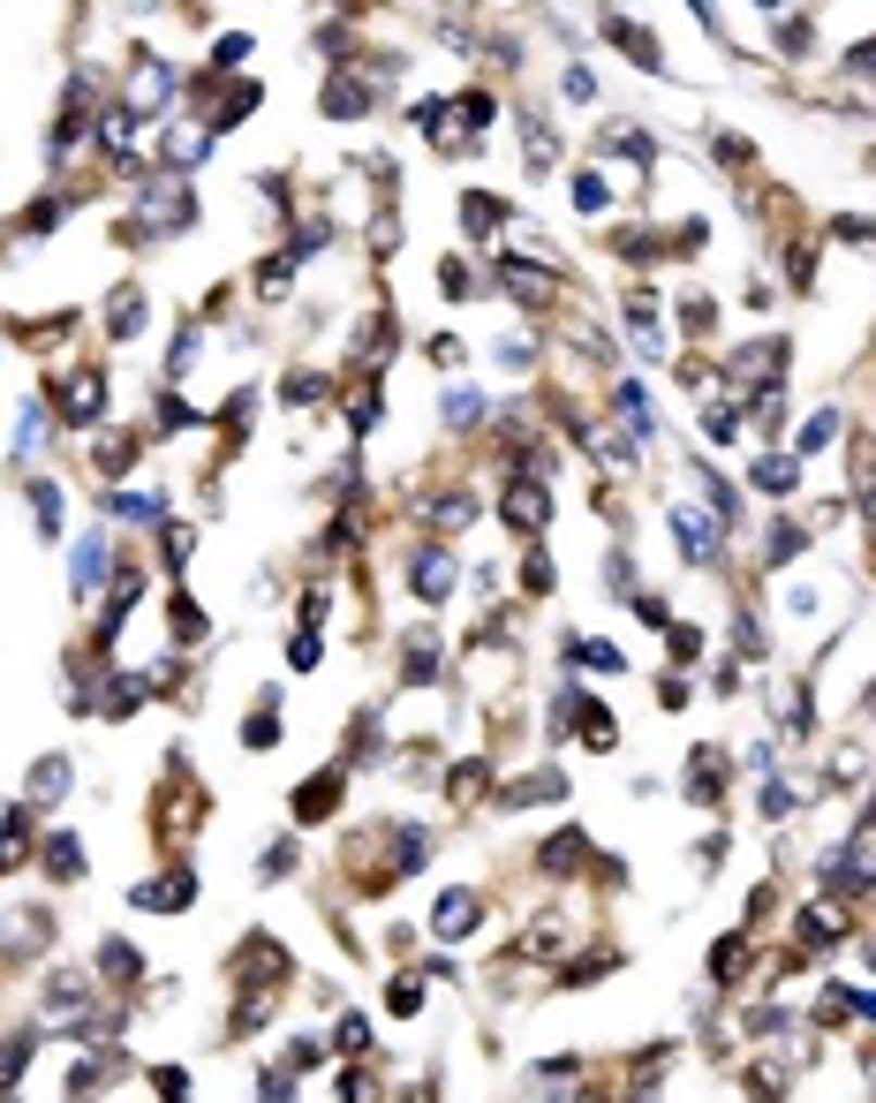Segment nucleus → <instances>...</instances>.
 Instances as JSON below:
<instances>
[{
	"mask_svg": "<svg viewBox=\"0 0 876 1103\" xmlns=\"http://www.w3.org/2000/svg\"><path fill=\"white\" fill-rule=\"evenodd\" d=\"M748 484H755V491H793V484H801V462H786V454H763V462L748 469Z\"/></svg>",
	"mask_w": 876,
	"mask_h": 1103,
	"instance_id": "20",
	"label": "nucleus"
},
{
	"mask_svg": "<svg viewBox=\"0 0 876 1103\" xmlns=\"http://www.w3.org/2000/svg\"><path fill=\"white\" fill-rule=\"evenodd\" d=\"M174 642H204V605L197 598H174Z\"/></svg>",
	"mask_w": 876,
	"mask_h": 1103,
	"instance_id": "28",
	"label": "nucleus"
},
{
	"mask_svg": "<svg viewBox=\"0 0 876 1103\" xmlns=\"http://www.w3.org/2000/svg\"><path fill=\"white\" fill-rule=\"evenodd\" d=\"M665 522H673V544H680V552L696 560V567H711V560H718V529H711V522H703L696 506H673Z\"/></svg>",
	"mask_w": 876,
	"mask_h": 1103,
	"instance_id": "5",
	"label": "nucleus"
},
{
	"mask_svg": "<svg viewBox=\"0 0 876 1103\" xmlns=\"http://www.w3.org/2000/svg\"><path fill=\"white\" fill-rule=\"evenodd\" d=\"M189 900H197V869H189V862H174L166 877L129 885V907H145V915H174V907H189Z\"/></svg>",
	"mask_w": 876,
	"mask_h": 1103,
	"instance_id": "1",
	"label": "nucleus"
},
{
	"mask_svg": "<svg viewBox=\"0 0 876 1103\" xmlns=\"http://www.w3.org/2000/svg\"><path fill=\"white\" fill-rule=\"evenodd\" d=\"M499 280H506L522 303H545V296H552V273H537V265H522V258H499Z\"/></svg>",
	"mask_w": 876,
	"mask_h": 1103,
	"instance_id": "14",
	"label": "nucleus"
},
{
	"mask_svg": "<svg viewBox=\"0 0 876 1103\" xmlns=\"http://www.w3.org/2000/svg\"><path fill=\"white\" fill-rule=\"evenodd\" d=\"M583 854H589L583 831H560V839H545V854H537V862H545L552 877H575V869H583Z\"/></svg>",
	"mask_w": 876,
	"mask_h": 1103,
	"instance_id": "17",
	"label": "nucleus"
},
{
	"mask_svg": "<svg viewBox=\"0 0 876 1103\" xmlns=\"http://www.w3.org/2000/svg\"><path fill=\"white\" fill-rule=\"evenodd\" d=\"M288 869H295V847H288V839H280V847H273V854L258 862V877H288Z\"/></svg>",
	"mask_w": 876,
	"mask_h": 1103,
	"instance_id": "43",
	"label": "nucleus"
},
{
	"mask_svg": "<svg viewBox=\"0 0 876 1103\" xmlns=\"http://www.w3.org/2000/svg\"><path fill=\"white\" fill-rule=\"evenodd\" d=\"M793 923H801L809 945H839V938H847V915H839V907H809V915H793Z\"/></svg>",
	"mask_w": 876,
	"mask_h": 1103,
	"instance_id": "19",
	"label": "nucleus"
},
{
	"mask_svg": "<svg viewBox=\"0 0 876 1103\" xmlns=\"http://www.w3.org/2000/svg\"><path fill=\"white\" fill-rule=\"evenodd\" d=\"M242 749H280V688H265V711L242 718Z\"/></svg>",
	"mask_w": 876,
	"mask_h": 1103,
	"instance_id": "12",
	"label": "nucleus"
},
{
	"mask_svg": "<svg viewBox=\"0 0 876 1103\" xmlns=\"http://www.w3.org/2000/svg\"><path fill=\"white\" fill-rule=\"evenodd\" d=\"M733 967H748V938H718V952H711V975L718 982H733Z\"/></svg>",
	"mask_w": 876,
	"mask_h": 1103,
	"instance_id": "31",
	"label": "nucleus"
},
{
	"mask_svg": "<svg viewBox=\"0 0 876 1103\" xmlns=\"http://www.w3.org/2000/svg\"><path fill=\"white\" fill-rule=\"evenodd\" d=\"M703 431H711L718 447H733V431H740V409H711V416H703Z\"/></svg>",
	"mask_w": 876,
	"mask_h": 1103,
	"instance_id": "42",
	"label": "nucleus"
},
{
	"mask_svg": "<svg viewBox=\"0 0 876 1103\" xmlns=\"http://www.w3.org/2000/svg\"><path fill=\"white\" fill-rule=\"evenodd\" d=\"M68 793V756H46L38 772H30V809H53Z\"/></svg>",
	"mask_w": 876,
	"mask_h": 1103,
	"instance_id": "16",
	"label": "nucleus"
},
{
	"mask_svg": "<svg viewBox=\"0 0 876 1103\" xmlns=\"http://www.w3.org/2000/svg\"><path fill=\"white\" fill-rule=\"evenodd\" d=\"M107 506H114L122 522H159V491H114Z\"/></svg>",
	"mask_w": 876,
	"mask_h": 1103,
	"instance_id": "26",
	"label": "nucleus"
},
{
	"mask_svg": "<svg viewBox=\"0 0 876 1103\" xmlns=\"http://www.w3.org/2000/svg\"><path fill=\"white\" fill-rule=\"evenodd\" d=\"M99 967H107L114 982H137V975H145V967H137V952L122 945V938H114V945H99Z\"/></svg>",
	"mask_w": 876,
	"mask_h": 1103,
	"instance_id": "29",
	"label": "nucleus"
},
{
	"mask_svg": "<svg viewBox=\"0 0 876 1103\" xmlns=\"http://www.w3.org/2000/svg\"><path fill=\"white\" fill-rule=\"evenodd\" d=\"M333 809H340V772H317V779L295 787V824H317V816H333Z\"/></svg>",
	"mask_w": 876,
	"mask_h": 1103,
	"instance_id": "9",
	"label": "nucleus"
},
{
	"mask_svg": "<svg viewBox=\"0 0 876 1103\" xmlns=\"http://www.w3.org/2000/svg\"><path fill=\"white\" fill-rule=\"evenodd\" d=\"M99 582H114V544L91 529V537H76V560H68V590L76 598H91Z\"/></svg>",
	"mask_w": 876,
	"mask_h": 1103,
	"instance_id": "2",
	"label": "nucleus"
},
{
	"mask_svg": "<svg viewBox=\"0 0 876 1103\" xmlns=\"http://www.w3.org/2000/svg\"><path fill=\"white\" fill-rule=\"evenodd\" d=\"M30 514H38V529L53 537V529H61V491H53V484H30Z\"/></svg>",
	"mask_w": 876,
	"mask_h": 1103,
	"instance_id": "30",
	"label": "nucleus"
},
{
	"mask_svg": "<svg viewBox=\"0 0 876 1103\" xmlns=\"http://www.w3.org/2000/svg\"><path fill=\"white\" fill-rule=\"evenodd\" d=\"M99 409H107V378H99V371H68V378H61V416L91 424Z\"/></svg>",
	"mask_w": 876,
	"mask_h": 1103,
	"instance_id": "7",
	"label": "nucleus"
},
{
	"mask_svg": "<svg viewBox=\"0 0 876 1103\" xmlns=\"http://www.w3.org/2000/svg\"><path fill=\"white\" fill-rule=\"evenodd\" d=\"M340 1096H348V1103H378V1081H371V1074H348Z\"/></svg>",
	"mask_w": 876,
	"mask_h": 1103,
	"instance_id": "45",
	"label": "nucleus"
},
{
	"mask_svg": "<svg viewBox=\"0 0 876 1103\" xmlns=\"http://www.w3.org/2000/svg\"><path fill=\"white\" fill-rule=\"evenodd\" d=\"M786 613H793V621H809V613H816V590H809V582H793V590H786Z\"/></svg>",
	"mask_w": 876,
	"mask_h": 1103,
	"instance_id": "48",
	"label": "nucleus"
},
{
	"mask_svg": "<svg viewBox=\"0 0 876 1103\" xmlns=\"http://www.w3.org/2000/svg\"><path fill=\"white\" fill-rule=\"evenodd\" d=\"M145 311H151L145 288H114V303H107V333H114V340H137V333H145Z\"/></svg>",
	"mask_w": 876,
	"mask_h": 1103,
	"instance_id": "11",
	"label": "nucleus"
},
{
	"mask_svg": "<svg viewBox=\"0 0 876 1103\" xmlns=\"http://www.w3.org/2000/svg\"><path fill=\"white\" fill-rule=\"evenodd\" d=\"M499 514H506L514 529H545V522H552V499H545V484H537V476H514Z\"/></svg>",
	"mask_w": 876,
	"mask_h": 1103,
	"instance_id": "4",
	"label": "nucleus"
},
{
	"mask_svg": "<svg viewBox=\"0 0 876 1103\" xmlns=\"http://www.w3.org/2000/svg\"><path fill=\"white\" fill-rule=\"evenodd\" d=\"M733 650H740V657H763V628H755V621H748V613H740V621H733Z\"/></svg>",
	"mask_w": 876,
	"mask_h": 1103,
	"instance_id": "41",
	"label": "nucleus"
},
{
	"mask_svg": "<svg viewBox=\"0 0 876 1103\" xmlns=\"http://www.w3.org/2000/svg\"><path fill=\"white\" fill-rule=\"evenodd\" d=\"M317 650H325V642H317V635L302 628V635H295V642H288V665H317Z\"/></svg>",
	"mask_w": 876,
	"mask_h": 1103,
	"instance_id": "44",
	"label": "nucleus"
},
{
	"mask_svg": "<svg viewBox=\"0 0 876 1103\" xmlns=\"http://www.w3.org/2000/svg\"><path fill=\"white\" fill-rule=\"evenodd\" d=\"M831 439H839V416L824 409V416H809V424H801V439H793V454H824Z\"/></svg>",
	"mask_w": 876,
	"mask_h": 1103,
	"instance_id": "25",
	"label": "nucleus"
},
{
	"mask_svg": "<svg viewBox=\"0 0 876 1103\" xmlns=\"http://www.w3.org/2000/svg\"><path fill=\"white\" fill-rule=\"evenodd\" d=\"M258 1103H295V1089H288V1074H265V1081H258Z\"/></svg>",
	"mask_w": 876,
	"mask_h": 1103,
	"instance_id": "46",
	"label": "nucleus"
},
{
	"mask_svg": "<svg viewBox=\"0 0 876 1103\" xmlns=\"http://www.w3.org/2000/svg\"><path fill=\"white\" fill-rule=\"evenodd\" d=\"M476 915H484V900H476V892H438L431 938H468V930H476Z\"/></svg>",
	"mask_w": 876,
	"mask_h": 1103,
	"instance_id": "8",
	"label": "nucleus"
},
{
	"mask_svg": "<svg viewBox=\"0 0 876 1103\" xmlns=\"http://www.w3.org/2000/svg\"><path fill=\"white\" fill-rule=\"evenodd\" d=\"M793 552H801V529H793V522H778V529H771V567H786Z\"/></svg>",
	"mask_w": 876,
	"mask_h": 1103,
	"instance_id": "38",
	"label": "nucleus"
},
{
	"mask_svg": "<svg viewBox=\"0 0 876 1103\" xmlns=\"http://www.w3.org/2000/svg\"><path fill=\"white\" fill-rule=\"evenodd\" d=\"M604 204H612L604 174H575V212H604Z\"/></svg>",
	"mask_w": 876,
	"mask_h": 1103,
	"instance_id": "33",
	"label": "nucleus"
},
{
	"mask_svg": "<svg viewBox=\"0 0 876 1103\" xmlns=\"http://www.w3.org/2000/svg\"><path fill=\"white\" fill-rule=\"evenodd\" d=\"M151 1089H159L166 1103H189V1074H182V1066H159V1074H151Z\"/></svg>",
	"mask_w": 876,
	"mask_h": 1103,
	"instance_id": "37",
	"label": "nucleus"
},
{
	"mask_svg": "<svg viewBox=\"0 0 876 1103\" xmlns=\"http://www.w3.org/2000/svg\"><path fill=\"white\" fill-rule=\"evenodd\" d=\"M371 99H378V84H348V76L325 84V114H363Z\"/></svg>",
	"mask_w": 876,
	"mask_h": 1103,
	"instance_id": "21",
	"label": "nucleus"
},
{
	"mask_svg": "<svg viewBox=\"0 0 876 1103\" xmlns=\"http://www.w3.org/2000/svg\"><path fill=\"white\" fill-rule=\"evenodd\" d=\"M438 416H446V424H453V431H468V424H476V416H484V393H476V386H453V393H446V401H438Z\"/></svg>",
	"mask_w": 876,
	"mask_h": 1103,
	"instance_id": "23",
	"label": "nucleus"
},
{
	"mask_svg": "<svg viewBox=\"0 0 876 1103\" xmlns=\"http://www.w3.org/2000/svg\"><path fill=\"white\" fill-rule=\"evenodd\" d=\"M310 1066H325V1043H317V1036H302V1043L288 1051V1074H310Z\"/></svg>",
	"mask_w": 876,
	"mask_h": 1103,
	"instance_id": "40",
	"label": "nucleus"
},
{
	"mask_svg": "<svg viewBox=\"0 0 876 1103\" xmlns=\"http://www.w3.org/2000/svg\"><path fill=\"white\" fill-rule=\"evenodd\" d=\"M340 1051H355V1058L371 1051V1020H363V1013H348V1020H340Z\"/></svg>",
	"mask_w": 876,
	"mask_h": 1103,
	"instance_id": "39",
	"label": "nucleus"
},
{
	"mask_svg": "<svg viewBox=\"0 0 876 1103\" xmlns=\"http://www.w3.org/2000/svg\"><path fill=\"white\" fill-rule=\"evenodd\" d=\"M499 220H506V204H499V197H484V189H468V204H461V227H468V235H491Z\"/></svg>",
	"mask_w": 876,
	"mask_h": 1103,
	"instance_id": "22",
	"label": "nucleus"
},
{
	"mask_svg": "<svg viewBox=\"0 0 876 1103\" xmlns=\"http://www.w3.org/2000/svg\"><path fill=\"white\" fill-rule=\"evenodd\" d=\"M718 787H726V756L703 749V756L688 764V793H696V801H718Z\"/></svg>",
	"mask_w": 876,
	"mask_h": 1103,
	"instance_id": "18",
	"label": "nucleus"
},
{
	"mask_svg": "<svg viewBox=\"0 0 876 1103\" xmlns=\"http://www.w3.org/2000/svg\"><path fill=\"white\" fill-rule=\"evenodd\" d=\"M386 1005H393V1013H401V1020H409V1013H416V1005H424V982H416V975H401V982H393V990H386Z\"/></svg>",
	"mask_w": 876,
	"mask_h": 1103,
	"instance_id": "35",
	"label": "nucleus"
},
{
	"mask_svg": "<svg viewBox=\"0 0 876 1103\" xmlns=\"http://www.w3.org/2000/svg\"><path fill=\"white\" fill-rule=\"evenodd\" d=\"M522 582H529V590H537V598H545V590H552V567H545V552H529V567H522Z\"/></svg>",
	"mask_w": 876,
	"mask_h": 1103,
	"instance_id": "47",
	"label": "nucleus"
},
{
	"mask_svg": "<svg viewBox=\"0 0 876 1103\" xmlns=\"http://www.w3.org/2000/svg\"><path fill=\"white\" fill-rule=\"evenodd\" d=\"M453 575H461V567H453V552H438V544H424L416 567H409V582H416L424 605H446V598H453Z\"/></svg>",
	"mask_w": 876,
	"mask_h": 1103,
	"instance_id": "3",
	"label": "nucleus"
},
{
	"mask_svg": "<svg viewBox=\"0 0 876 1103\" xmlns=\"http://www.w3.org/2000/svg\"><path fill=\"white\" fill-rule=\"evenodd\" d=\"M129 462H137V439H107V447H99V469L107 476H122Z\"/></svg>",
	"mask_w": 876,
	"mask_h": 1103,
	"instance_id": "36",
	"label": "nucleus"
},
{
	"mask_svg": "<svg viewBox=\"0 0 876 1103\" xmlns=\"http://www.w3.org/2000/svg\"><path fill=\"white\" fill-rule=\"evenodd\" d=\"M499 801H506V809H537V801H567V779H560V772H529V779L499 787Z\"/></svg>",
	"mask_w": 876,
	"mask_h": 1103,
	"instance_id": "10",
	"label": "nucleus"
},
{
	"mask_svg": "<svg viewBox=\"0 0 876 1103\" xmlns=\"http://www.w3.org/2000/svg\"><path fill=\"white\" fill-rule=\"evenodd\" d=\"M665 642H673V657H696V650H703V635H696V628H673Z\"/></svg>",
	"mask_w": 876,
	"mask_h": 1103,
	"instance_id": "49",
	"label": "nucleus"
},
{
	"mask_svg": "<svg viewBox=\"0 0 876 1103\" xmlns=\"http://www.w3.org/2000/svg\"><path fill=\"white\" fill-rule=\"evenodd\" d=\"M424 514H431L438 529H461V522H468V514H476V506H468V499H461V491H446V499H431V506H424Z\"/></svg>",
	"mask_w": 876,
	"mask_h": 1103,
	"instance_id": "32",
	"label": "nucleus"
},
{
	"mask_svg": "<svg viewBox=\"0 0 876 1103\" xmlns=\"http://www.w3.org/2000/svg\"><path fill=\"white\" fill-rule=\"evenodd\" d=\"M46 447V401H23V416H15V454H38Z\"/></svg>",
	"mask_w": 876,
	"mask_h": 1103,
	"instance_id": "24",
	"label": "nucleus"
},
{
	"mask_svg": "<svg viewBox=\"0 0 876 1103\" xmlns=\"http://www.w3.org/2000/svg\"><path fill=\"white\" fill-rule=\"evenodd\" d=\"M30 1051H38V1036H8V1043H0V1089L30 1066Z\"/></svg>",
	"mask_w": 876,
	"mask_h": 1103,
	"instance_id": "27",
	"label": "nucleus"
},
{
	"mask_svg": "<svg viewBox=\"0 0 876 1103\" xmlns=\"http://www.w3.org/2000/svg\"><path fill=\"white\" fill-rule=\"evenodd\" d=\"M38 862H46V877H61V885H68V877H84V839H68V831H53Z\"/></svg>",
	"mask_w": 876,
	"mask_h": 1103,
	"instance_id": "15",
	"label": "nucleus"
},
{
	"mask_svg": "<svg viewBox=\"0 0 876 1103\" xmlns=\"http://www.w3.org/2000/svg\"><path fill=\"white\" fill-rule=\"evenodd\" d=\"M53 938V915L46 907H23V915H8V952H38Z\"/></svg>",
	"mask_w": 876,
	"mask_h": 1103,
	"instance_id": "13",
	"label": "nucleus"
},
{
	"mask_svg": "<svg viewBox=\"0 0 876 1103\" xmlns=\"http://www.w3.org/2000/svg\"><path fill=\"white\" fill-rule=\"evenodd\" d=\"M30 862V839H23V824H0V869H23Z\"/></svg>",
	"mask_w": 876,
	"mask_h": 1103,
	"instance_id": "34",
	"label": "nucleus"
},
{
	"mask_svg": "<svg viewBox=\"0 0 876 1103\" xmlns=\"http://www.w3.org/2000/svg\"><path fill=\"white\" fill-rule=\"evenodd\" d=\"M824 885H831V892H854V885L869 892V885H876L869 847H831V854H824Z\"/></svg>",
	"mask_w": 876,
	"mask_h": 1103,
	"instance_id": "6",
	"label": "nucleus"
}]
</instances>
